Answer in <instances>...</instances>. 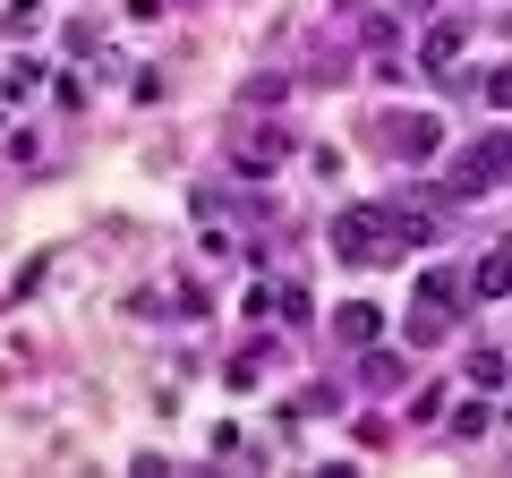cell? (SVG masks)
<instances>
[{"label": "cell", "mask_w": 512, "mask_h": 478, "mask_svg": "<svg viewBox=\"0 0 512 478\" xmlns=\"http://www.w3.org/2000/svg\"><path fill=\"white\" fill-rule=\"evenodd\" d=\"M470 291H478V299H504V291H512V239H504V248H487V257L470 265Z\"/></svg>", "instance_id": "cell-5"}, {"label": "cell", "mask_w": 512, "mask_h": 478, "mask_svg": "<svg viewBox=\"0 0 512 478\" xmlns=\"http://www.w3.org/2000/svg\"><path fill=\"white\" fill-rule=\"evenodd\" d=\"M487 103H495V111H512V69H495V77H487Z\"/></svg>", "instance_id": "cell-11"}, {"label": "cell", "mask_w": 512, "mask_h": 478, "mask_svg": "<svg viewBox=\"0 0 512 478\" xmlns=\"http://www.w3.org/2000/svg\"><path fill=\"white\" fill-rule=\"evenodd\" d=\"M282 154H291V137H282V129H248V137H239V171H274Z\"/></svg>", "instance_id": "cell-6"}, {"label": "cell", "mask_w": 512, "mask_h": 478, "mask_svg": "<svg viewBox=\"0 0 512 478\" xmlns=\"http://www.w3.org/2000/svg\"><path fill=\"white\" fill-rule=\"evenodd\" d=\"M393 248H402V231H393L384 205H359V214L333 222V257L342 265H376V257H393Z\"/></svg>", "instance_id": "cell-1"}, {"label": "cell", "mask_w": 512, "mask_h": 478, "mask_svg": "<svg viewBox=\"0 0 512 478\" xmlns=\"http://www.w3.org/2000/svg\"><path fill=\"white\" fill-rule=\"evenodd\" d=\"M453 436H487V402H461L453 410Z\"/></svg>", "instance_id": "cell-10"}, {"label": "cell", "mask_w": 512, "mask_h": 478, "mask_svg": "<svg viewBox=\"0 0 512 478\" xmlns=\"http://www.w3.org/2000/svg\"><path fill=\"white\" fill-rule=\"evenodd\" d=\"M384 137H393V154H410V163L444 146V129H436V120H419V111H402V120H393V129H384Z\"/></svg>", "instance_id": "cell-4"}, {"label": "cell", "mask_w": 512, "mask_h": 478, "mask_svg": "<svg viewBox=\"0 0 512 478\" xmlns=\"http://www.w3.org/2000/svg\"><path fill=\"white\" fill-rule=\"evenodd\" d=\"M495 180H512V137H478V146L453 163L444 188H453V197H478V188H495Z\"/></svg>", "instance_id": "cell-3"}, {"label": "cell", "mask_w": 512, "mask_h": 478, "mask_svg": "<svg viewBox=\"0 0 512 478\" xmlns=\"http://www.w3.org/2000/svg\"><path fill=\"white\" fill-rule=\"evenodd\" d=\"M470 385H504V359L495 350H470Z\"/></svg>", "instance_id": "cell-9"}, {"label": "cell", "mask_w": 512, "mask_h": 478, "mask_svg": "<svg viewBox=\"0 0 512 478\" xmlns=\"http://www.w3.org/2000/svg\"><path fill=\"white\" fill-rule=\"evenodd\" d=\"M333 333H342V342H376V333H384V316L367 308V299H350V308H333Z\"/></svg>", "instance_id": "cell-7"}, {"label": "cell", "mask_w": 512, "mask_h": 478, "mask_svg": "<svg viewBox=\"0 0 512 478\" xmlns=\"http://www.w3.org/2000/svg\"><path fill=\"white\" fill-rule=\"evenodd\" d=\"M461 282L453 274H427L419 282V299H410V333H419V342H444V333H453V316H461Z\"/></svg>", "instance_id": "cell-2"}, {"label": "cell", "mask_w": 512, "mask_h": 478, "mask_svg": "<svg viewBox=\"0 0 512 478\" xmlns=\"http://www.w3.org/2000/svg\"><path fill=\"white\" fill-rule=\"evenodd\" d=\"M453 52H461V26H436V35H427V52H419V60H427V69H444V60H453Z\"/></svg>", "instance_id": "cell-8"}]
</instances>
